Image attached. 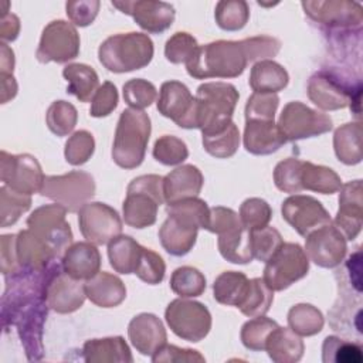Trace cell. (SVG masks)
Here are the masks:
<instances>
[{
  "label": "cell",
  "instance_id": "63",
  "mask_svg": "<svg viewBox=\"0 0 363 363\" xmlns=\"http://www.w3.org/2000/svg\"><path fill=\"white\" fill-rule=\"evenodd\" d=\"M1 78V104H7L17 95V82L13 74H0Z\"/></svg>",
  "mask_w": 363,
  "mask_h": 363
},
{
  "label": "cell",
  "instance_id": "11",
  "mask_svg": "<svg viewBox=\"0 0 363 363\" xmlns=\"http://www.w3.org/2000/svg\"><path fill=\"white\" fill-rule=\"evenodd\" d=\"M277 125L286 142H295L329 132L332 119L299 101H292L284 106Z\"/></svg>",
  "mask_w": 363,
  "mask_h": 363
},
{
  "label": "cell",
  "instance_id": "19",
  "mask_svg": "<svg viewBox=\"0 0 363 363\" xmlns=\"http://www.w3.org/2000/svg\"><path fill=\"white\" fill-rule=\"evenodd\" d=\"M305 254L318 267L335 268L343 261L347 245L343 234L330 223L305 237Z\"/></svg>",
  "mask_w": 363,
  "mask_h": 363
},
{
  "label": "cell",
  "instance_id": "40",
  "mask_svg": "<svg viewBox=\"0 0 363 363\" xmlns=\"http://www.w3.org/2000/svg\"><path fill=\"white\" fill-rule=\"evenodd\" d=\"M240 130L234 122H230L223 130L204 135L203 136V147L204 150L217 159L231 157L240 146Z\"/></svg>",
  "mask_w": 363,
  "mask_h": 363
},
{
  "label": "cell",
  "instance_id": "38",
  "mask_svg": "<svg viewBox=\"0 0 363 363\" xmlns=\"http://www.w3.org/2000/svg\"><path fill=\"white\" fill-rule=\"evenodd\" d=\"M248 278L245 274L238 271H224L221 272L213 284L214 299L227 306H235L240 303L247 285Z\"/></svg>",
  "mask_w": 363,
  "mask_h": 363
},
{
  "label": "cell",
  "instance_id": "25",
  "mask_svg": "<svg viewBox=\"0 0 363 363\" xmlns=\"http://www.w3.org/2000/svg\"><path fill=\"white\" fill-rule=\"evenodd\" d=\"M16 250L21 271H43L58 259L55 251L30 228L17 234Z\"/></svg>",
  "mask_w": 363,
  "mask_h": 363
},
{
  "label": "cell",
  "instance_id": "2",
  "mask_svg": "<svg viewBox=\"0 0 363 363\" xmlns=\"http://www.w3.org/2000/svg\"><path fill=\"white\" fill-rule=\"evenodd\" d=\"M248 62L244 40H217L199 45L186 69L196 79L235 78L244 72Z\"/></svg>",
  "mask_w": 363,
  "mask_h": 363
},
{
  "label": "cell",
  "instance_id": "50",
  "mask_svg": "<svg viewBox=\"0 0 363 363\" xmlns=\"http://www.w3.org/2000/svg\"><path fill=\"white\" fill-rule=\"evenodd\" d=\"M303 160L288 157L281 160L274 169V183L278 190L284 193H299L302 191L301 184V169Z\"/></svg>",
  "mask_w": 363,
  "mask_h": 363
},
{
  "label": "cell",
  "instance_id": "4",
  "mask_svg": "<svg viewBox=\"0 0 363 363\" xmlns=\"http://www.w3.org/2000/svg\"><path fill=\"white\" fill-rule=\"evenodd\" d=\"M153 41L143 33L108 37L98 48L99 62L111 72L122 74L145 68L153 58Z\"/></svg>",
  "mask_w": 363,
  "mask_h": 363
},
{
  "label": "cell",
  "instance_id": "6",
  "mask_svg": "<svg viewBox=\"0 0 363 363\" xmlns=\"http://www.w3.org/2000/svg\"><path fill=\"white\" fill-rule=\"evenodd\" d=\"M163 197V177L159 174H142L135 177L126 190L122 204L123 221L133 228H146L156 223Z\"/></svg>",
  "mask_w": 363,
  "mask_h": 363
},
{
  "label": "cell",
  "instance_id": "33",
  "mask_svg": "<svg viewBox=\"0 0 363 363\" xmlns=\"http://www.w3.org/2000/svg\"><path fill=\"white\" fill-rule=\"evenodd\" d=\"M333 149L336 157L345 164H357L362 162V123L349 122L339 126L333 135Z\"/></svg>",
  "mask_w": 363,
  "mask_h": 363
},
{
  "label": "cell",
  "instance_id": "24",
  "mask_svg": "<svg viewBox=\"0 0 363 363\" xmlns=\"http://www.w3.org/2000/svg\"><path fill=\"white\" fill-rule=\"evenodd\" d=\"M204 177L199 167L193 164H182L163 177V197L169 206L197 197L201 191Z\"/></svg>",
  "mask_w": 363,
  "mask_h": 363
},
{
  "label": "cell",
  "instance_id": "41",
  "mask_svg": "<svg viewBox=\"0 0 363 363\" xmlns=\"http://www.w3.org/2000/svg\"><path fill=\"white\" fill-rule=\"evenodd\" d=\"M216 23L221 30L238 31L250 18V7L244 0H221L216 4Z\"/></svg>",
  "mask_w": 363,
  "mask_h": 363
},
{
  "label": "cell",
  "instance_id": "60",
  "mask_svg": "<svg viewBox=\"0 0 363 363\" xmlns=\"http://www.w3.org/2000/svg\"><path fill=\"white\" fill-rule=\"evenodd\" d=\"M101 3L98 0H79V1H67L65 10L67 16L74 26L86 27L94 23L98 16Z\"/></svg>",
  "mask_w": 363,
  "mask_h": 363
},
{
  "label": "cell",
  "instance_id": "15",
  "mask_svg": "<svg viewBox=\"0 0 363 363\" xmlns=\"http://www.w3.org/2000/svg\"><path fill=\"white\" fill-rule=\"evenodd\" d=\"M0 177L4 186L28 196L40 193L45 179L34 156L28 153L11 155L6 150L0 153Z\"/></svg>",
  "mask_w": 363,
  "mask_h": 363
},
{
  "label": "cell",
  "instance_id": "57",
  "mask_svg": "<svg viewBox=\"0 0 363 363\" xmlns=\"http://www.w3.org/2000/svg\"><path fill=\"white\" fill-rule=\"evenodd\" d=\"M248 61H262L274 58L281 50V41L271 35H255L244 38Z\"/></svg>",
  "mask_w": 363,
  "mask_h": 363
},
{
  "label": "cell",
  "instance_id": "7",
  "mask_svg": "<svg viewBox=\"0 0 363 363\" xmlns=\"http://www.w3.org/2000/svg\"><path fill=\"white\" fill-rule=\"evenodd\" d=\"M309 99L323 111L343 109L347 105L359 118L360 113V94L362 85L347 84L336 72L320 69L315 72L308 81Z\"/></svg>",
  "mask_w": 363,
  "mask_h": 363
},
{
  "label": "cell",
  "instance_id": "46",
  "mask_svg": "<svg viewBox=\"0 0 363 363\" xmlns=\"http://www.w3.org/2000/svg\"><path fill=\"white\" fill-rule=\"evenodd\" d=\"M278 326V323L269 318L255 316L245 322L241 328V342L242 345L254 352H259L265 349V342L268 335Z\"/></svg>",
  "mask_w": 363,
  "mask_h": 363
},
{
  "label": "cell",
  "instance_id": "48",
  "mask_svg": "<svg viewBox=\"0 0 363 363\" xmlns=\"http://www.w3.org/2000/svg\"><path fill=\"white\" fill-rule=\"evenodd\" d=\"M95 150V139L88 130L74 132L65 142L64 156L71 166H81L86 163Z\"/></svg>",
  "mask_w": 363,
  "mask_h": 363
},
{
  "label": "cell",
  "instance_id": "43",
  "mask_svg": "<svg viewBox=\"0 0 363 363\" xmlns=\"http://www.w3.org/2000/svg\"><path fill=\"white\" fill-rule=\"evenodd\" d=\"M31 207V197L11 190L7 186L0 187V227H9L18 221L21 214Z\"/></svg>",
  "mask_w": 363,
  "mask_h": 363
},
{
  "label": "cell",
  "instance_id": "36",
  "mask_svg": "<svg viewBox=\"0 0 363 363\" xmlns=\"http://www.w3.org/2000/svg\"><path fill=\"white\" fill-rule=\"evenodd\" d=\"M301 184L303 190H311L320 194H333L339 191L342 180L330 167L303 162L301 169Z\"/></svg>",
  "mask_w": 363,
  "mask_h": 363
},
{
  "label": "cell",
  "instance_id": "30",
  "mask_svg": "<svg viewBox=\"0 0 363 363\" xmlns=\"http://www.w3.org/2000/svg\"><path fill=\"white\" fill-rule=\"evenodd\" d=\"M264 350L275 363H295L302 359L305 345L291 328L277 326L268 335Z\"/></svg>",
  "mask_w": 363,
  "mask_h": 363
},
{
  "label": "cell",
  "instance_id": "35",
  "mask_svg": "<svg viewBox=\"0 0 363 363\" xmlns=\"http://www.w3.org/2000/svg\"><path fill=\"white\" fill-rule=\"evenodd\" d=\"M142 245L129 235H118L108 244V258L111 267L119 274H135Z\"/></svg>",
  "mask_w": 363,
  "mask_h": 363
},
{
  "label": "cell",
  "instance_id": "1",
  "mask_svg": "<svg viewBox=\"0 0 363 363\" xmlns=\"http://www.w3.org/2000/svg\"><path fill=\"white\" fill-rule=\"evenodd\" d=\"M208 216L210 207L199 197L169 206L167 217L159 230L162 247L174 257L189 254L196 244L199 228H206Z\"/></svg>",
  "mask_w": 363,
  "mask_h": 363
},
{
  "label": "cell",
  "instance_id": "28",
  "mask_svg": "<svg viewBox=\"0 0 363 363\" xmlns=\"http://www.w3.org/2000/svg\"><path fill=\"white\" fill-rule=\"evenodd\" d=\"M85 294L96 306L115 308L125 301L126 286L119 277L99 271L85 281Z\"/></svg>",
  "mask_w": 363,
  "mask_h": 363
},
{
  "label": "cell",
  "instance_id": "61",
  "mask_svg": "<svg viewBox=\"0 0 363 363\" xmlns=\"http://www.w3.org/2000/svg\"><path fill=\"white\" fill-rule=\"evenodd\" d=\"M16 238L17 234H4L0 238V268L4 277L14 275L21 271L17 259Z\"/></svg>",
  "mask_w": 363,
  "mask_h": 363
},
{
  "label": "cell",
  "instance_id": "12",
  "mask_svg": "<svg viewBox=\"0 0 363 363\" xmlns=\"http://www.w3.org/2000/svg\"><path fill=\"white\" fill-rule=\"evenodd\" d=\"M68 210L58 204H44L35 208L27 218V227L43 238L60 257L72 244V231L65 220Z\"/></svg>",
  "mask_w": 363,
  "mask_h": 363
},
{
  "label": "cell",
  "instance_id": "16",
  "mask_svg": "<svg viewBox=\"0 0 363 363\" xmlns=\"http://www.w3.org/2000/svg\"><path fill=\"white\" fill-rule=\"evenodd\" d=\"M79 231L95 245L109 244L122 233V220L118 211L101 201H88L78 211Z\"/></svg>",
  "mask_w": 363,
  "mask_h": 363
},
{
  "label": "cell",
  "instance_id": "22",
  "mask_svg": "<svg viewBox=\"0 0 363 363\" xmlns=\"http://www.w3.org/2000/svg\"><path fill=\"white\" fill-rule=\"evenodd\" d=\"M85 298V282L64 272L62 267L51 277L45 289L47 305L57 313L75 312L84 305Z\"/></svg>",
  "mask_w": 363,
  "mask_h": 363
},
{
  "label": "cell",
  "instance_id": "3",
  "mask_svg": "<svg viewBox=\"0 0 363 363\" xmlns=\"http://www.w3.org/2000/svg\"><path fill=\"white\" fill-rule=\"evenodd\" d=\"M152 125L146 112L128 108L122 111L112 145V159L122 169L142 164L150 136Z\"/></svg>",
  "mask_w": 363,
  "mask_h": 363
},
{
  "label": "cell",
  "instance_id": "64",
  "mask_svg": "<svg viewBox=\"0 0 363 363\" xmlns=\"http://www.w3.org/2000/svg\"><path fill=\"white\" fill-rule=\"evenodd\" d=\"M0 48H1L0 50V71H1V74H13L14 52L6 43H1Z\"/></svg>",
  "mask_w": 363,
  "mask_h": 363
},
{
  "label": "cell",
  "instance_id": "10",
  "mask_svg": "<svg viewBox=\"0 0 363 363\" xmlns=\"http://www.w3.org/2000/svg\"><path fill=\"white\" fill-rule=\"evenodd\" d=\"M309 271V258L296 242H284L265 262L262 279L272 291H284Z\"/></svg>",
  "mask_w": 363,
  "mask_h": 363
},
{
  "label": "cell",
  "instance_id": "59",
  "mask_svg": "<svg viewBox=\"0 0 363 363\" xmlns=\"http://www.w3.org/2000/svg\"><path fill=\"white\" fill-rule=\"evenodd\" d=\"M240 225H242V223L240 220V216L234 210L223 206H216L210 208V216L206 225V230H208L210 233L220 235Z\"/></svg>",
  "mask_w": 363,
  "mask_h": 363
},
{
  "label": "cell",
  "instance_id": "29",
  "mask_svg": "<svg viewBox=\"0 0 363 363\" xmlns=\"http://www.w3.org/2000/svg\"><path fill=\"white\" fill-rule=\"evenodd\" d=\"M86 363H132L130 349L122 336L89 339L82 347Z\"/></svg>",
  "mask_w": 363,
  "mask_h": 363
},
{
  "label": "cell",
  "instance_id": "5",
  "mask_svg": "<svg viewBox=\"0 0 363 363\" xmlns=\"http://www.w3.org/2000/svg\"><path fill=\"white\" fill-rule=\"evenodd\" d=\"M197 129L204 135L223 130L231 121L240 94L233 84L213 81L204 82L196 92Z\"/></svg>",
  "mask_w": 363,
  "mask_h": 363
},
{
  "label": "cell",
  "instance_id": "26",
  "mask_svg": "<svg viewBox=\"0 0 363 363\" xmlns=\"http://www.w3.org/2000/svg\"><path fill=\"white\" fill-rule=\"evenodd\" d=\"M242 142L248 153L265 156L277 152L286 140L274 121L251 119L245 121Z\"/></svg>",
  "mask_w": 363,
  "mask_h": 363
},
{
  "label": "cell",
  "instance_id": "52",
  "mask_svg": "<svg viewBox=\"0 0 363 363\" xmlns=\"http://www.w3.org/2000/svg\"><path fill=\"white\" fill-rule=\"evenodd\" d=\"M238 216L242 225L252 231L268 225L272 217V210L265 200L259 197H250L241 203Z\"/></svg>",
  "mask_w": 363,
  "mask_h": 363
},
{
  "label": "cell",
  "instance_id": "55",
  "mask_svg": "<svg viewBox=\"0 0 363 363\" xmlns=\"http://www.w3.org/2000/svg\"><path fill=\"white\" fill-rule=\"evenodd\" d=\"M279 98L277 94L269 92H254L245 104V121L262 119L274 121L278 109Z\"/></svg>",
  "mask_w": 363,
  "mask_h": 363
},
{
  "label": "cell",
  "instance_id": "13",
  "mask_svg": "<svg viewBox=\"0 0 363 363\" xmlns=\"http://www.w3.org/2000/svg\"><path fill=\"white\" fill-rule=\"evenodd\" d=\"M79 54V34L72 23L54 20L48 23L40 38L35 57L40 62L64 64Z\"/></svg>",
  "mask_w": 363,
  "mask_h": 363
},
{
  "label": "cell",
  "instance_id": "37",
  "mask_svg": "<svg viewBox=\"0 0 363 363\" xmlns=\"http://www.w3.org/2000/svg\"><path fill=\"white\" fill-rule=\"evenodd\" d=\"M274 301V291L265 284L262 278H252L248 281L247 289L237 305V308L248 318L265 315Z\"/></svg>",
  "mask_w": 363,
  "mask_h": 363
},
{
  "label": "cell",
  "instance_id": "54",
  "mask_svg": "<svg viewBox=\"0 0 363 363\" xmlns=\"http://www.w3.org/2000/svg\"><path fill=\"white\" fill-rule=\"evenodd\" d=\"M164 272L166 264L163 258L157 252L143 247L138 267L135 269L136 277L149 285H157L163 281Z\"/></svg>",
  "mask_w": 363,
  "mask_h": 363
},
{
  "label": "cell",
  "instance_id": "21",
  "mask_svg": "<svg viewBox=\"0 0 363 363\" xmlns=\"http://www.w3.org/2000/svg\"><path fill=\"white\" fill-rule=\"evenodd\" d=\"M339 210L335 216L333 225L346 240H354L363 225V186L362 180L347 182L339 189Z\"/></svg>",
  "mask_w": 363,
  "mask_h": 363
},
{
  "label": "cell",
  "instance_id": "9",
  "mask_svg": "<svg viewBox=\"0 0 363 363\" xmlns=\"http://www.w3.org/2000/svg\"><path fill=\"white\" fill-rule=\"evenodd\" d=\"M164 319L170 330L187 342L203 340L211 329L210 311L201 302L184 298L173 299L167 305Z\"/></svg>",
  "mask_w": 363,
  "mask_h": 363
},
{
  "label": "cell",
  "instance_id": "51",
  "mask_svg": "<svg viewBox=\"0 0 363 363\" xmlns=\"http://www.w3.org/2000/svg\"><path fill=\"white\" fill-rule=\"evenodd\" d=\"M284 244L281 233L269 225L251 231V245L254 258L267 262Z\"/></svg>",
  "mask_w": 363,
  "mask_h": 363
},
{
  "label": "cell",
  "instance_id": "39",
  "mask_svg": "<svg viewBox=\"0 0 363 363\" xmlns=\"http://www.w3.org/2000/svg\"><path fill=\"white\" fill-rule=\"evenodd\" d=\"M322 312L311 303H298L288 312V325L299 336H313L323 328Z\"/></svg>",
  "mask_w": 363,
  "mask_h": 363
},
{
  "label": "cell",
  "instance_id": "47",
  "mask_svg": "<svg viewBox=\"0 0 363 363\" xmlns=\"http://www.w3.org/2000/svg\"><path fill=\"white\" fill-rule=\"evenodd\" d=\"M152 153L159 163L164 166H177L187 159L189 149L186 143L177 136L163 135L156 139Z\"/></svg>",
  "mask_w": 363,
  "mask_h": 363
},
{
  "label": "cell",
  "instance_id": "34",
  "mask_svg": "<svg viewBox=\"0 0 363 363\" xmlns=\"http://www.w3.org/2000/svg\"><path fill=\"white\" fill-rule=\"evenodd\" d=\"M62 75L68 82V94L74 95L79 102L92 101L99 88V78L92 67L79 62L68 64L64 67Z\"/></svg>",
  "mask_w": 363,
  "mask_h": 363
},
{
  "label": "cell",
  "instance_id": "20",
  "mask_svg": "<svg viewBox=\"0 0 363 363\" xmlns=\"http://www.w3.org/2000/svg\"><path fill=\"white\" fill-rule=\"evenodd\" d=\"M112 6L123 14L133 17L136 24L147 33L160 34L166 31L174 21V7L164 1L136 0V1H112Z\"/></svg>",
  "mask_w": 363,
  "mask_h": 363
},
{
  "label": "cell",
  "instance_id": "27",
  "mask_svg": "<svg viewBox=\"0 0 363 363\" xmlns=\"http://www.w3.org/2000/svg\"><path fill=\"white\" fill-rule=\"evenodd\" d=\"M64 272L77 279H89L99 272L101 254L95 244L79 241L71 244L61 257Z\"/></svg>",
  "mask_w": 363,
  "mask_h": 363
},
{
  "label": "cell",
  "instance_id": "8",
  "mask_svg": "<svg viewBox=\"0 0 363 363\" xmlns=\"http://www.w3.org/2000/svg\"><path fill=\"white\" fill-rule=\"evenodd\" d=\"M40 194L64 206L69 213H75L94 197L95 180L82 170L45 176Z\"/></svg>",
  "mask_w": 363,
  "mask_h": 363
},
{
  "label": "cell",
  "instance_id": "18",
  "mask_svg": "<svg viewBox=\"0 0 363 363\" xmlns=\"http://www.w3.org/2000/svg\"><path fill=\"white\" fill-rule=\"evenodd\" d=\"M281 213L282 218L302 237L332 223V218L322 203L315 197L305 194H294L285 199Z\"/></svg>",
  "mask_w": 363,
  "mask_h": 363
},
{
  "label": "cell",
  "instance_id": "53",
  "mask_svg": "<svg viewBox=\"0 0 363 363\" xmlns=\"http://www.w3.org/2000/svg\"><path fill=\"white\" fill-rule=\"evenodd\" d=\"M197 48V40L191 34L186 31H177L166 41L164 57L172 64H187Z\"/></svg>",
  "mask_w": 363,
  "mask_h": 363
},
{
  "label": "cell",
  "instance_id": "58",
  "mask_svg": "<svg viewBox=\"0 0 363 363\" xmlns=\"http://www.w3.org/2000/svg\"><path fill=\"white\" fill-rule=\"evenodd\" d=\"M204 360V356L197 350L177 347L167 343L152 354L153 363H201Z\"/></svg>",
  "mask_w": 363,
  "mask_h": 363
},
{
  "label": "cell",
  "instance_id": "32",
  "mask_svg": "<svg viewBox=\"0 0 363 363\" xmlns=\"http://www.w3.org/2000/svg\"><path fill=\"white\" fill-rule=\"evenodd\" d=\"M217 245L221 257L233 264H248L254 259L251 231L244 225L220 234Z\"/></svg>",
  "mask_w": 363,
  "mask_h": 363
},
{
  "label": "cell",
  "instance_id": "23",
  "mask_svg": "<svg viewBox=\"0 0 363 363\" xmlns=\"http://www.w3.org/2000/svg\"><path fill=\"white\" fill-rule=\"evenodd\" d=\"M128 336L133 347L143 356H152L163 345L167 335L162 320L153 313H139L128 325Z\"/></svg>",
  "mask_w": 363,
  "mask_h": 363
},
{
  "label": "cell",
  "instance_id": "17",
  "mask_svg": "<svg viewBox=\"0 0 363 363\" xmlns=\"http://www.w3.org/2000/svg\"><path fill=\"white\" fill-rule=\"evenodd\" d=\"M157 111L183 129H197V105L190 89L180 81H166L160 86Z\"/></svg>",
  "mask_w": 363,
  "mask_h": 363
},
{
  "label": "cell",
  "instance_id": "42",
  "mask_svg": "<svg viewBox=\"0 0 363 363\" xmlns=\"http://www.w3.org/2000/svg\"><path fill=\"white\" fill-rule=\"evenodd\" d=\"M206 277L194 267H179L170 277V288L180 298H196L206 291Z\"/></svg>",
  "mask_w": 363,
  "mask_h": 363
},
{
  "label": "cell",
  "instance_id": "56",
  "mask_svg": "<svg viewBox=\"0 0 363 363\" xmlns=\"http://www.w3.org/2000/svg\"><path fill=\"white\" fill-rule=\"evenodd\" d=\"M118 99H119V95H118L116 86L112 82L105 81L102 85H99L98 91L95 92L91 101V108H89L91 116L105 118L111 115L118 106Z\"/></svg>",
  "mask_w": 363,
  "mask_h": 363
},
{
  "label": "cell",
  "instance_id": "14",
  "mask_svg": "<svg viewBox=\"0 0 363 363\" xmlns=\"http://www.w3.org/2000/svg\"><path fill=\"white\" fill-rule=\"evenodd\" d=\"M305 14L329 30H352L360 33L363 23L362 6L347 0H313L301 3Z\"/></svg>",
  "mask_w": 363,
  "mask_h": 363
},
{
  "label": "cell",
  "instance_id": "44",
  "mask_svg": "<svg viewBox=\"0 0 363 363\" xmlns=\"http://www.w3.org/2000/svg\"><path fill=\"white\" fill-rule=\"evenodd\" d=\"M78 121V112L75 106L67 101H55L52 102L45 113V122L48 129L62 138L69 135Z\"/></svg>",
  "mask_w": 363,
  "mask_h": 363
},
{
  "label": "cell",
  "instance_id": "31",
  "mask_svg": "<svg viewBox=\"0 0 363 363\" xmlns=\"http://www.w3.org/2000/svg\"><path fill=\"white\" fill-rule=\"evenodd\" d=\"M248 82L254 92L277 94L288 85L289 75L281 64L272 60H262L252 65Z\"/></svg>",
  "mask_w": 363,
  "mask_h": 363
},
{
  "label": "cell",
  "instance_id": "62",
  "mask_svg": "<svg viewBox=\"0 0 363 363\" xmlns=\"http://www.w3.org/2000/svg\"><path fill=\"white\" fill-rule=\"evenodd\" d=\"M20 33V20L13 13L1 14L0 18V38L1 43L14 41Z\"/></svg>",
  "mask_w": 363,
  "mask_h": 363
},
{
  "label": "cell",
  "instance_id": "49",
  "mask_svg": "<svg viewBox=\"0 0 363 363\" xmlns=\"http://www.w3.org/2000/svg\"><path fill=\"white\" fill-rule=\"evenodd\" d=\"M157 98L156 86L142 78H133L123 84V99L132 109L143 111Z\"/></svg>",
  "mask_w": 363,
  "mask_h": 363
},
{
  "label": "cell",
  "instance_id": "45",
  "mask_svg": "<svg viewBox=\"0 0 363 363\" xmlns=\"http://www.w3.org/2000/svg\"><path fill=\"white\" fill-rule=\"evenodd\" d=\"M322 360L325 363H362V347L354 342L328 336L322 345Z\"/></svg>",
  "mask_w": 363,
  "mask_h": 363
}]
</instances>
